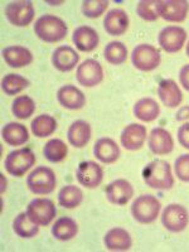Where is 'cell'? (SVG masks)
<instances>
[{
	"label": "cell",
	"instance_id": "cell-1",
	"mask_svg": "<svg viewBox=\"0 0 189 252\" xmlns=\"http://www.w3.org/2000/svg\"><path fill=\"white\" fill-rule=\"evenodd\" d=\"M143 179L146 186L158 190H169L174 186L172 166L161 159L153 160L144 168Z\"/></svg>",
	"mask_w": 189,
	"mask_h": 252
},
{
	"label": "cell",
	"instance_id": "cell-2",
	"mask_svg": "<svg viewBox=\"0 0 189 252\" xmlns=\"http://www.w3.org/2000/svg\"><path fill=\"white\" fill-rule=\"evenodd\" d=\"M34 33L46 43H57L64 39L68 33V27L64 20L52 14H44L34 23Z\"/></svg>",
	"mask_w": 189,
	"mask_h": 252
},
{
	"label": "cell",
	"instance_id": "cell-3",
	"mask_svg": "<svg viewBox=\"0 0 189 252\" xmlns=\"http://www.w3.org/2000/svg\"><path fill=\"white\" fill-rule=\"evenodd\" d=\"M161 203L152 194H143L131 204V216L140 224H149L155 222L160 213Z\"/></svg>",
	"mask_w": 189,
	"mask_h": 252
},
{
	"label": "cell",
	"instance_id": "cell-4",
	"mask_svg": "<svg viewBox=\"0 0 189 252\" xmlns=\"http://www.w3.org/2000/svg\"><path fill=\"white\" fill-rule=\"evenodd\" d=\"M27 186L32 193L37 195L51 194L57 186V178L48 166H37L27 178Z\"/></svg>",
	"mask_w": 189,
	"mask_h": 252
},
{
	"label": "cell",
	"instance_id": "cell-5",
	"mask_svg": "<svg viewBox=\"0 0 189 252\" xmlns=\"http://www.w3.org/2000/svg\"><path fill=\"white\" fill-rule=\"evenodd\" d=\"M35 164V155L29 148L13 150L9 153L4 161V168L12 177H23Z\"/></svg>",
	"mask_w": 189,
	"mask_h": 252
},
{
	"label": "cell",
	"instance_id": "cell-6",
	"mask_svg": "<svg viewBox=\"0 0 189 252\" xmlns=\"http://www.w3.org/2000/svg\"><path fill=\"white\" fill-rule=\"evenodd\" d=\"M161 56L159 49L152 44H139L132 49L131 63L139 71L150 72L160 66Z\"/></svg>",
	"mask_w": 189,
	"mask_h": 252
},
{
	"label": "cell",
	"instance_id": "cell-7",
	"mask_svg": "<svg viewBox=\"0 0 189 252\" xmlns=\"http://www.w3.org/2000/svg\"><path fill=\"white\" fill-rule=\"evenodd\" d=\"M161 223L169 232H183L189 223L188 209L178 203L168 204L161 213Z\"/></svg>",
	"mask_w": 189,
	"mask_h": 252
},
{
	"label": "cell",
	"instance_id": "cell-8",
	"mask_svg": "<svg viewBox=\"0 0 189 252\" xmlns=\"http://www.w3.org/2000/svg\"><path fill=\"white\" fill-rule=\"evenodd\" d=\"M27 215L38 226H48L57 215L55 203L48 198H35L27 207Z\"/></svg>",
	"mask_w": 189,
	"mask_h": 252
},
{
	"label": "cell",
	"instance_id": "cell-9",
	"mask_svg": "<svg viewBox=\"0 0 189 252\" xmlns=\"http://www.w3.org/2000/svg\"><path fill=\"white\" fill-rule=\"evenodd\" d=\"M35 15L34 6L32 1L19 0L12 1L5 8V17L12 26L27 27L33 22Z\"/></svg>",
	"mask_w": 189,
	"mask_h": 252
},
{
	"label": "cell",
	"instance_id": "cell-10",
	"mask_svg": "<svg viewBox=\"0 0 189 252\" xmlns=\"http://www.w3.org/2000/svg\"><path fill=\"white\" fill-rule=\"evenodd\" d=\"M76 80L83 87H94L103 80V69L101 63L94 58L83 61L76 71Z\"/></svg>",
	"mask_w": 189,
	"mask_h": 252
},
{
	"label": "cell",
	"instance_id": "cell-11",
	"mask_svg": "<svg viewBox=\"0 0 189 252\" xmlns=\"http://www.w3.org/2000/svg\"><path fill=\"white\" fill-rule=\"evenodd\" d=\"M187 40L186 29L178 26L165 27L158 35V43L166 53H177L183 48Z\"/></svg>",
	"mask_w": 189,
	"mask_h": 252
},
{
	"label": "cell",
	"instance_id": "cell-12",
	"mask_svg": "<svg viewBox=\"0 0 189 252\" xmlns=\"http://www.w3.org/2000/svg\"><path fill=\"white\" fill-rule=\"evenodd\" d=\"M76 179L85 188H97L103 181V170L94 161H82L76 170Z\"/></svg>",
	"mask_w": 189,
	"mask_h": 252
},
{
	"label": "cell",
	"instance_id": "cell-13",
	"mask_svg": "<svg viewBox=\"0 0 189 252\" xmlns=\"http://www.w3.org/2000/svg\"><path fill=\"white\" fill-rule=\"evenodd\" d=\"M189 12L187 0H159V17L170 23L184 22Z\"/></svg>",
	"mask_w": 189,
	"mask_h": 252
},
{
	"label": "cell",
	"instance_id": "cell-14",
	"mask_svg": "<svg viewBox=\"0 0 189 252\" xmlns=\"http://www.w3.org/2000/svg\"><path fill=\"white\" fill-rule=\"evenodd\" d=\"M107 201L115 206H125L134 195V188L126 179H116L105 189Z\"/></svg>",
	"mask_w": 189,
	"mask_h": 252
},
{
	"label": "cell",
	"instance_id": "cell-15",
	"mask_svg": "<svg viewBox=\"0 0 189 252\" xmlns=\"http://www.w3.org/2000/svg\"><path fill=\"white\" fill-rule=\"evenodd\" d=\"M129 15L126 14V12L123 9H111L105 15V19H103L105 32L109 35H112V37H119V35L125 34L126 31L129 29Z\"/></svg>",
	"mask_w": 189,
	"mask_h": 252
},
{
	"label": "cell",
	"instance_id": "cell-16",
	"mask_svg": "<svg viewBox=\"0 0 189 252\" xmlns=\"http://www.w3.org/2000/svg\"><path fill=\"white\" fill-rule=\"evenodd\" d=\"M146 127L140 124H130L123 130L120 135V143L126 150L135 152L143 148L146 140Z\"/></svg>",
	"mask_w": 189,
	"mask_h": 252
},
{
	"label": "cell",
	"instance_id": "cell-17",
	"mask_svg": "<svg viewBox=\"0 0 189 252\" xmlns=\"http://www.w3.org/2000/svg\"><path fill=\"white\" fill-rule=\"evenodd\" d=\"M148 145L154 155H166L174 149V140L168 130L163 127H155L150 131Z\"/></svg>",
	"mask_w": 189,
	"mask_h": 252
},
{
	"label": "cell",
	"instance_id": "cell-18",
	"mask_svg": "<svg viewBox=\"0 0 189 252\" xmlns=\"http://www.w3.org/2000/svg\"><path fill=\"white\" fill-rule=\"evenodd\" d=\"M57 100L67 110H81L86 105V96L73 85H64L57 91Z\"/></svg>",
	"mask_w": 189,
	"mask_h": 252
},
{
	"label": "cell",
	"instance_id": "cell-19",
	"mask_svg": "<svg viewBox=\"0 0 189 252\" xmlns=\"http://www.w3.org/2000/svg\"><path fill=\"white\" fill-rule=\"evenodd\" d=\"M72 40L76 48L81 52H92L98 47L100 37L94 28L89 26H80L73 31Z\"/></svg>",
	"mask_w": 189,
	"mask_h": 252
},
{
	"label": "cell",
	"instance_id": "cell-20",
	"mask_svg": "<svg viewBox=\"0 0 189 252\" xmlns=\"http://www.w3.org/2000/svg\"><path fill=\"white\" fill-rule=\"evenodd\" d=\"M80 56L69 46H61L52 55V64L60 72H69L78 64Z\"/></svg>",
	"mask_w": 189,
	"mask_h": 252
},
{
	"label": "cell",
	"instance_id": "cell-21",
	"mask_svg": "<svg viewBox=\"0 0 189 252\" xmlns=\"http://www.w3.org/2000/svg\"><path fill=\"white\" fill-rule=\"evenodd\" d=\"M158 94H159V98L163 105L170 107V109L178 107L183 101V94L178 86V83L172 78L160 81L159 86H158Z\"/></svg>",
	"mask_w": 189,
	"mask_h": 252
},
{
	"label": "cell",
	"instance_id": "cell-22",
	"mask_svg": "<svg viewBox=\"0 0 189 252\" xmlns=\"http://www.w3.org/2000/svg\"><path fill=\"white\" fill-rule=\"evenodd\" d=\"M3 60L12 68H23L33 62V55L23 46H9L1 51Z\"/></svg>",
	"mask_w": 189,
	"mask_h": 252
},
{
	"label": "cell",
	"instance_id": "cell-23",
	"mask_svg": "<svg viewBox=\"0 0 189 252\" xmlns=\"http://www.w3.org/2000/svg\"><path fill=\"white\" fill-rule=\"evenodd\" d=\"M94 158L103 164H114L120 158V148L110 138L98 139L94 146Z\"/></svg>",
	"mask_w": 189,
	"mask_h": 252
},
{
	"label": "cell",
	"instance_id": "cell-24",
	"mask_svg": "<svg viewBox=\"0 0 189 252\" xmlns=\"http://www.w3.org/2000/svg\"><path fill=\"white\" fill-rule=\"evenodd\" d=\"M103 244L110 251H127L132 246V238L125 228L114 227L106 232Z\"/></svg>",
	"mask_w": 189,
	"mask_h": 252
},
{
	"label": "cell",
	"instance_id": "cell-25",
	"mask_svg": "<svg viewBox=\"0 0 189 252\" xmlns=\"http://www.w3.org/2000/svg\"><path fill=\"white\" fill-rule=\"evenodd\" d=\"M91 126L85 120H76L69 125L67 130L68 143L75 148H85L91 139Z\"/></svg>",
	"mask_w": 189,
	"mask_h": 252
},
{
	"label": "cell",
	"instance_id": "cell-26",
	"mask_svg": "<svg viewBox=\"0 0 189 252\" xmlns=\"http://www.w3.org/2000/svg\"><path fill=\"white\" fill-rule=\"evenodd\" d=\"M1 138L9 146H22L29 140L27 126L19 123H9L1 129Z\"/></svg>",
	"mask_w": 189,
	"mask_h": 252
},
{
	"label": "cell",
	"instance_id": "cell-27",
	"mask_svg": "<svg viewBox=\"0 0 189 252\" xmlns=\"http://www.w3.org/2000/svg\"><path fill=\"white\" fill-rule=\"evenodd\" d=\"M132 111H134L135 118L139 120L144 121V123H152L159 118L160 106L154 98L144 97L135 102Z\"/></svg>",
	"mask_w": 189,
	"mask_h": 252
},
{
	"label": "cell",
	"instance_id": "cell-28",
	"mask_svg": "<svg viewBox=\"0 0 189 252\" xmlns=\"http://www.w3.org/2000/svg\"><path fill=\"white\" fill-rule=\"evenodd\" d=\"M78 233V224L73 218L61 217L52 227V235L58 241H69Z\"/></svg>",
	"mask_w": 189,
	"mask_h": 252
},
{
	"label": "cell",
	"instance_id": "cell-29",
	"mask_svg": "<svg viewBox=\"0 0 189 252\" xmlns=\"http://www.w3.org/2000/svg\"><path fill=\"white\" fill-rule=\"evenodd\" d=\"M31 129L37 138H48L57 130V121L51 115H39L32 120Z\"/></svg>",
	"mask_w": 189,
	"mask_h": 252
},
{
	"label": "cell",
	"instance_id": "cell-30",
	"mask_svg": "<svg viewBox=\"0 0 189 252\" xmlns=\"http://www.w3.org/2000/svg\"><path fill=\"white\" fill-rule=\"evenodd\" d=\"M13 231L20 238H33L39 232V226L28 217L27 212L19 213L13 220Z\"/></svg>",
	"mask_w": 189,
	"mask_h": 252
},
{
	"label": "cell",
	"instance_id": "cell-31",
	"mask_svg": "<svg viewBox=\"0 0 189 252\" xmlns=\"http://www.w3.org/2000/svg\"><path fill=\"white\" fill-rule=\"evenodd\" d=\"M83 201V193L76 186H64L58 192V203L66 209H73Z\"/></svg>",
	"mask_w": 189,
	"mask_h": 252
},
{
	"label": "cell",
	"instance_id": "cell-32",
	"mask_svg": "<svg viewBox=\"0 0 189 252\" xmlns=\"http://www.w3.org/2000/svg\"><path fill=\"white\" fill-rule=\"evenodd\" d=\"M44 158L51 163H61L68 154V146L61 139H51L46 143L43 149Z\"/></svg>",
	"mask_w": 189,
	"mask_h": 252
},
{
	"label": "cell",
	"instance_id": "cell-33",
	"mask_svg": "<svg viewBox=\"0 0 189 252\" xmlns=\"http://www.w3.org/2000/svg\"><path fill=\"white\" fill-rule=\"evenodd\" d=\"M103 57L112 66H120L127 60V48L123 42H110L103 49Z\"/></svg>",
	"mask_w": 189,
	"mask_h": 252
},
{
	"label": "cell",
	"instance_id": "cell-34",
	"mask_svg": "<svg viewBox=\"0 0 189 252\" xmlns=\"http://www.w3.org/2000/svg\"><path fill=\"white\" fill-rule=\"evenodd\" d=\"M31 85L28 80L18 73H8L1 80V90L8 96H15Z\"/></svg>",
	"mask_w": 189,
	"mask_h": 252
},
{
	"label": "cell",
	"instance_id": "cell-35",
	"mask_svg": "<svg viewBox=\"0 0 189 252\" xmlns=\"http://www.w3.org/2000/svg\"><path fill=\"white\" fill-rule=\"evenodd\" d=\"M35 111V102L33 98L24 94V96H18L14 98L12 103V112L15 118L20 119V120H26V119L31 118L32 115Z\"/></svg>",
	"mask_w": 189,
	"mask_h": 252
},
{
	"label": "cell",
	"instance_id": "cell-36",
	"mask_svg": "<svg viewBox=\"0 0 189 252\" xmlns=\"http://www.w3.org/2000/svg\"><path fill=\"white\" fill-rule=\"evenodd\" d=\"M136 13L145 22H155L159 18V0H141L136 5Z\"/></svg>",
	"mask_w": 189,
	"mask_h": 252
},
{
	"label": "cell",
	"instance_id": "cell-37",
	"mask_svg": "<svg viewBox=\"0 0 189 252\" xmlns=\"http://www.w3.org/2000/svg\"><path fill=\"white\" fill-rule=\"evenodd\" d=\"M109 8V1L107 0H85L82 3V13L85 17L98 18L106 12Z\"/></svg>",
	"mask_w": 189,
	"mask_h": 252
},
{
	"label": "cell",
	"instance_id": "cell-38",
	"mask_svg": "<svg viewBox=\"0 0 189 252\" xmlns=\"http://www.w3.org/2000/svg\"><path fill=\"white\" fill-rule=\"evenodd\" d=\"M174 172L182 182L189 183V154H183L177 158L174 164Z\"/></svg>",
	"mask_w": 189,
	"mask_h": 252
},
{
	"label": "cell",
	"instance_id": "cell-39",
	"mask_svg": "<svg viewBox=\"0 0 189 252\" xmlns=\"http://www.w3.org/2000/svg\"><path fill=\"white\" fill-rule=\"evenodd\" d=\"M178 141L184 149L189 150V123L183 124L178 129Z\"/></svg>",
	"mask_w": 189,
	"mask_h": 252
},
{
	"label": "cell",
	"instance_id": "cell-40",
	"mask_svg": "<svg viewBox=\"0 0 189 252\" xmlns=\"http://www.w3.org/2000/svg\"><path fill=\"white\" fill-rule=\"evenodd\" d=\"M179 82L183 89L189 92V64H184L179 71Z\"/></svg>",
	"mask_w": 189,
	"mask_h": 252
},
{
	"label": "cell",
	"instance_id": "cell-41",
	"mask_svg": "<svg viewBox=\"0 0 189 252\" xmlns=\"http://www.w3.org/2000/svg\"><path fill=\"white\" fill-rule=\"evenodd\" d=\"M189 119V105L188 106H183L178 110L177 115H175V120L177 121H186Z\"/></svg>",
	"mask_w": 189,
	"mask_h": 252
},
{
	"label": "cell",
	"instance_id": "cell-42",
	"mask_svg": "<svg viewBox=\"0 0 189 252\" xmlns=\"http://www.w3.org/2000/svg\"><path fill=\"white\" fill-rule=\"evenodd\" d=\"M0 177H1V181H3V188H1V193L5 192V177H4V174H0Z\"/></svg>",
	"mask_w": 189,
	"mask_h": 252
},
{
	"label": "cell",
	"instance_id": "cell-43",
	"mask_svg": "<svg viewBox=\"0 0 189 252\" xmlns=\"http://www.w3.org/2000/svg\"><path fill=\"white\" fill-rule=\"evenodd\" d=\"M187 56L189 57V42H188V44H187Z\"/></svg>",
	"mask_w": 189,
	"mask_h": 252
}]
</instances>
